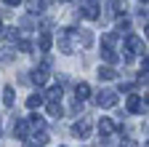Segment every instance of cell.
Here are the masks:
<instances>
[{
    "mask_svg": "<svg viewBox=\"0 0 149 147\" xmlns=\"http://www.w3.org/2000/svg\"><path fill=\"white\" fill-rule=\"evenodd\" d=\"M74 35H77V40L88 48L91 43H93V35H91V30H80V32H74Z\"/></svg>",
    "mask_w": 149,
    "mask_h": 147,
    "instance_id": "7c38bea8",
    "label": "cell"
},
{
    "mask_svg": "<svg viewBox=\"0 0 149 147\" xmlns=\"http://www.w3.org/2000/svg\"><path fill=\"white\" fill-rule=\"evenodd\" d=\"M3 104L6 107H13V86H6L3 88Z\"/></svg>",
    "mask_w": 149,
    "mask_h": 147,
    "instance_id": "2e32d148",
    "label": "cell"
},
{
    "mask_svg": "<svg viewBox=\"0 0 149 147\" xmlns=\"http://www.w3.org/2000/svg\"><path fill=\"white\" fill-rule=\"evenodd\" d=\"M115 43H117V35H112V32H107V35H104V46H109V48H112Z\"/></svg>",
    "mask_w": 149,
    "mask_h": 147,
    "instance_id": "7402d4cb",
    "label": "cell"
},
{
    "mask_svg": "<svg viewBox=\"0 0 149 147\" xmlns=\"http://www.w3.org/2000/svg\"><path fill=\"white\" fill-rule=\"evenodd\" d=\"M125 46H128V53H144V40L133 32L125 35Z\"/></svg>",
    "mask_w": 149,
    "mask_h": 147,
    "instance_id": "3957f363",
    "label": "cell"
},
{
    "mask_svg": "<svg viewBox=\"0 0 149 147\" xmlns=\"http://www.w3.org/2000/svg\"><path fill=\"white\" fill-rule=\"evenodd\" d=\"M117 32H120V35H128V32H130V22H128V19H123V22L117 24Z\"/></svg>",
    "mask_w": 149,
    "mask_h": 147,
    "instance_id": "44dd1931",
    "label": "cell"
},
{
    "mask_svg": "<svg viewBox=\"0 0 149 147\" xmlns=\"http://www.w3.org/2000/svg\"><path fill=\"white\" fill-rule=\"evenodd\" d=\"M51 43H53L51 32H43V35H40V51H43V53H48V51H51Z\"/></svg>",
    "mask_w": 149,
    "mask_h": 147,
    "instance_id": "5bb4252c",
    "label": "cell"
},
{
    "mask_svg": "<svg viewBox=\"0 0 149 147\" xmlns=\"http://www.w3.org/2000/svg\"><path fill=\"white\" fill-rule=\"evenodd\" d=\"M83 16H85V19H99V8H96V3H88V6L83 8Z\"/></svg>",
    "mask_w": 149,
    "mask_h": 147,
    "instance_id": "9a60e30c",
    "label": "cell"
},
{
    "mask_svg": "<svg viewBox=\"0 0 149 147\" xmlns=\"http://www.w3.org/2000/svg\"><path fill=\"white\" fill-rule=\"evenodd\" d=\"M32 83H37V86L48 83V70H45V67H35V70H32Z\"/></svg>",
    "mask_w": 149,
    "mask_h": 147,
    "instance_id": "ba28073f",
    "label": "cell"
},
{
    "mask_svg": "<svg viewBox=\"0 0 149 147\" xmlns=\"http://www.w3.org/2000/svg\"><path fill=\"white\" fill-rule=\"evenodd\" d=\"M144 110H146V102H144L139 94H130V96H128V113H133V115H141Z\"/></svg>",
    "mask_w": 149,
    "mask_h": 147,
    "instance_id": "277c9868",
    "label": "cell"
},
{
    "mask_svg": "<svg viewBox=\"0 0 149 147\" xmlns=\"http://www.w3.org/2000/svg\"><path fill=\"white\" fill-rule=\"evenodd\" d=\"M27 147H43L40 142H35V139H27Z\"/></svg>",
    "mask_w": 149,
    "mask_h": 147,
    "instance_id": "603a6c76",
    "label": "cell"
},
{
    "mask_svg": "<svg viewBox=\"0 0 149 147\" xmlns=\"http://www.w3.org/2000/svg\"><path fill=\"white\" fill-rule=\"evenodd\" d=\"M112 8H115V13H120V16H125V13H128L125 0H112Z\"/></svg>",
    "mask_w": 149,
    "mask_h": 147,
    "instance_id": "e0dca14e",
    "label": "cell"
},
{
    "mask_svg": "<svg viewBox=\"0 0 149 147\" xmlns=\"http://www.w3.org/2000/svg\"><path fill=\"white\" fill-rule=\"evenodd\" d=\"M144 3H146V0H144Z\"/></svg>",
    "mask_w": 149,
    "mask_h": 147,
    "instance_id": "4316f807",
    "label": "cell"
},
{
    "mask_svg": "<svg viewBox=\"0 0 149 147\" xmlns=\"http://www.w3.org/2000/svg\"><path fill=\"white\" fill-rule=\"evenodd\" d=\"M72 134L77 136V139H88V136H91V123H88L85 118H83V120H77V123L72 126Z\"/></svg>",
    "mask_w": 149,
    "mask_h": 147,
    "instance_id": "5b68a950",
    "label": "cell"
},
{
    "mask_svg": "<svg viewBox=\"0 0 149 147\" xmlns=\"http://www.w3.org/2000/svg\"><path fill=\"white\" fill-rule=\"evenodd\" d=\"M74 94H77V102L88 99V96H91V86H88V83H77V86H74Z\"/></svg>",
    "mask_w": 149,
    "mask_h": 147,
    "instance_id": "8fae6325",
    "label": "cell"
},
{
    "mask_svg": "<svg viewBox=\"0 0 149 147\" xmlns=\"http://www.w3.org/2000/svg\"><path fill=\"white\" fill-rule=\"evenodd\" d=\"M101 59H104L107 64H117V62H120L117 51H115V48H109V46H104V48H101Z\"/></svg>",
    "mask_w": 149,
    "mask_h": 147,
    "instance_id": "9c48e42d",
    "label": "cell"
},
{
    "mask_svg": "<svg viewBox=\"0 0 149 147\" xmlns=\"http://www.w3.org/2000/svg\"><path fill=\"white\" fill-rule=\"evenodd\" d=\"M0 35H3V24H0Z\"/></svg>",
    "mask_w": 149,
    "mask_h": 147,
    "instance_id": "484cf974",
    "label": "cell"
},
{
    "mask_svg": "<svg viewBox=\"0 0 149 147\" xmlns=\"http://www.w3.org/2000/svg\"><path fill=\"white\" fill-rule=\"evenodd\" d=\"M22 0H6V6H19Z\"/></svg>",
    "mask_w": 149,
    "mask_h": 147,
    "instance_id": "cb8c5ba5",
    "label": "cell"
},
{
    "mask_svg": "<svg viewBox=\"0 0 149 147\" xmlns=\"http://www.w3.org/2000/svg\"><path fill=\"white\" fill-rule=\"evenodd\" d=\"M13 136H19V139H27V136H29V123H27L24 118H19V120L13 123Z\"/></svg>",
    "mask_w": 149,
    "mask_h": 147,
    "instance_id": "8992f818",
    "label": "cell"
},
{
    "mask_svg": "<svg viewBox=\"0 0 149 147\" xmlns=\"http://www.w3.org/2000/svg\"><path fill=\"white\" fill-rule=\"evenodd\" d=\"M112 131H115V123H112L109 118H101L99 120V134H101V139H109Z\"/></svg>",
    "mask_w": 149,
    "mask_h": 147,
    "instance_id": "52a82bcc",
    "label": "cell"
},
{
    "mask_svg": "<svg viewBox=\"0 0 149 147\" xmlns=\"http://www.w3.org/2000/svg\"><path fill=\"white\" fill-rule=\"evenodd\" d=\"M43 102H45V96H43V94H32V96L27 99V107H29V110H37Z\"/></svg>",
    "mask_w": 149,
    "mask_h": 147,
    "instance_id": "4fadbf2b",
    "label": "cell"
},
{
    "mask_svg": "<svg viewBox=\"0 0 149 147\" xmlns=\"http://www.w3.org/2000/svg\"><path fill=\"white\" fill-rule=\"evenodd\" d=\"M96 104L99 107H115L117 104V94H115V91H112V88H104V91H99V94H96Z\"/></svg>",
    "mask_w": 149,
    "mask_h": 147,
    "instance_id": "6da1fadb",
    "label": "cell"
},
{
    "mask_svg": "<svg viewBox=\"0 0 149 147\" xmlns=\"http://www.w3.org/2000/svg\"><path fill=\"white\" fill-rule=\"evenodd\" d=\"M72 35H74V30H59V51H61V53H72V51H74Z\"/></svg>",
    "mask_w": 149,
    "mask_h": 147,
    "instance_id": "7a4b0ae2",
    "label": "cell"
},
{
    "mask_svg": "<svg viewBox=\"0 0 149 147\" xmlns=\"http://www.w3.org/2000/svg\"><path fill=\"white\" fill-rule=\"evenodd\" d=\"M32 128H40V131H43V128H45V120L40 118V115H29V120H27Z\"/></svg>",
    "mask_w": 149,
    "mask_h": 147,
    "instance_id": "ac0fdd59",
    "label": "cell"
},
{
    "mask_svg": "<svg viewBox=\"0 0 149 147\" xmlns=\"http://www.w3.org/2000/svg\"><path fill=\"white\" fill-rule=\"evenodd\" d=\"M59 3H72V0H59Z\"/></svg>",
    "mask_w": 149,
    "mask_h": 147,
    "instance_id": "d4e9b609",
    "label": "cell"
},
{
    "mask_svg": "<svg viewBox=\"0 0 149 147\" xmlns=\"http://www.w3.org/2000/svg\"><path fill=\"white\" fill-rule=\"evenodd\" d=\"M48 115H51V118L61 115V104H59V102H48Z\"/></svg>",
    "mask_w": 149,
    "mask_h": 147,
    "instance_id": "ffe728a7",
    "label": "cell"
},
{
    "mask_svg": "<svg viewBox=\"0 0 149 147\" xmlns=\"http://www.w3.org/2000/svg\"><path fill=\"white\" fill-rule=\"evenodd\" d=\"M115 78H117V70L112 64L109 67H99V80H115Z\"/></svg>",
    "mask_w": 149,
    "mask_h": 147,
    "instance_id": "30bf717a",
    "label": "cell"
},
{
    "mask_svg": "<svg viewBox=\"0 0 149 147\" xmlns=\"http://www.w3.org/2000/svg\"><path fill=\"white\" fill-rule=\"evenodd\" d=\"M48 102H61V86H53L48 91Z\"/></svg>",
    "mask_w": 149,
    "mask_h": 147,
    "instance_id": "d6986e66",
    "label": "cell"
}]
</instances>
